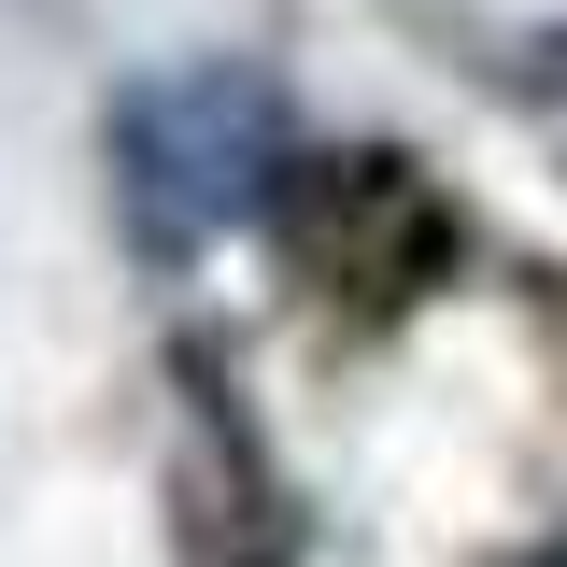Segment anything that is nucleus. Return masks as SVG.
<instances>
[{"label": "nucleus", "instance_id": "1", "mask_svg": "<svg viewBox=\"0 0 567 567\" xmlns=\"http://www.w3.org/2000/svg\"><path fill=\"white\" fill-rule=\"evenodd\" d=\"M284 185H298V156H284V100L256 71L199 58L114 100V199H128L142 256H199L227 227L284 213Z\"/></svg>", "mask_w": 567, "mask_h": 567}, {"label": "nucleus", "instance_id": "2", "mask_svg": "<svg viewBox=\"0 0 567 567\" xmlns=\"http://www.w3.org/2000/svg\"><path fill=\"white\" fill-rule=\"evenodd\" d=\"M539 567H567V539H554V554H539Z\"/></svg>", "mask_w": 567, "mask_h": 567}]
</instances>
